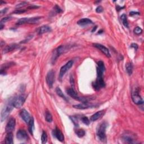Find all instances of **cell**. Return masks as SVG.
Returning a JSON list of instances; mask_svg holds the SVG:
<instances>
[{"instance_id": "6da1fadb", "label": "cell", "mask_w": 144, "mask_h": 144, "mask_svg": "<svg viewBox=\"0 0 144 144\" xmlns=\"http://www.w3.org/2000/svg\"><path fill=\"white\" fill-rule=\"evenodd\" d=\"M14 106L13 104H12L11 100H10L9 103L3 107L2 110L1 111V122H3V121H5L6 119H7V118L9 117L10 113L11 112L12 110L14 108Z\"/></svg>"}, {"instance_id": "7a4b0ae2", "label": "cell", "mask_w": 144, "mask_h": 144, "mask_svg": "<svg viewBox=\"0 0 144 144\" xmlns=\"http://www.w3.org/2000/svg\"><path fill=\"white\" fill-rule=\"evenodd\" d=\"M12 104L15 108L19 109L23 106L26 100V96L24 95H19L11 99Z\"/></svg>"}, {"instance_id": "3957f363", "label": "cell", "mask_w": 144, "mask_h": 144, "mask_svg": "<svg viewBox=\"0 0 144 144\" xmlns=\"http://www.w3.org/2000/svg\"><path fill=\"white\" fill-rule=\"evenodd\" d=\"M107 124L106 122H103L99 125L98 129L97 131V135L100 140L104 142L106 140V129Z\"/></svg>"}, {"instance_id": "277c9868", "label": "cell", "mask_w": 144, "mask_h": 144, "mask_svg": "<svg viewBox=\"0 0 144 144\" xmlns=\"http://www.w3.org/2000/svg\"><path fill=\"white\" fill-rule=\"evenodd\" d=\"M132 99L133 102L137 105H142L144 103L143 98L140 95L139 91L137 90L133 91L132 93Z\"/></svg>"}, {"instance_id": "5b68a950", "label": "cell", "mask_w": 144, "mask_h": 144, "mask_svg": "<svg viewBox=\"0 0 144 144\" xmlns=\"http://www.w3.org/2000/svg\"><path fill=\"white\" fill-rule=\"evenodd\" d=\"M73 65V61L70 60L67 63H66L65 65H64V66H62V67L61 68L59 74V77L60 79H62V77H64L65 74L72 67Z\"/></svg>"}, {"instance_id": "8992f818", "label": "cell", "mask_w": 144, "mask_h": 144, "mask_svg": "<svg viewBox=\"0 0 144 144\" xmlns=\"http://www.w3.org/2000/svg\"><path fill=\"white\" fill-rule=\"evenodd\" d=\"M55 72L53 70H50L46 76V83L50 88H51L53 86L55 81Z\"/></svg>"}, {"instance_id": "52a82bcc", "label": "cell", "mask_w": 144, "mask_h": 144, "mask_svg": "<svg viewBox=\"0 0 144 144\" xmlns=\"http://www.w3.org/2000/svg\"><path fill=\"white\" fill-rule=\"evenodd\" d=\"M16 124V121L15 119L14 118H11L10 119L9 121L8 122V123H7L6 126V131L7 133L9 132H12L14 128H15Z\"/></svg>"}, {"instance_id": "ba28073f", "label": "cell", "mask_w": 144, "mask_h": 144, "mask_svg": "<svg viewBox=\"0 0 144 144\" xmlns=\"http://www.w3.org/2000/svg\"><path fill=\"white\" fill-rule=\"evenodd\" d=\"M94 46L95 47H96L97 48H98L99 50L101 51L102 52L105 56H106L108 58L110 57V52H109V50H108V48H106L105 46L99 43H94Z\"/></svg>"}, {"instance_id": "9c48e42d", "label": "cell", "mask_w": 144, "mask_h": 144, "mask_svg": "<svg viewBox=\"0 0 144 144\" xmlns=\"http://www.w3.org/2000/svg\"><path fill=\"white\" fill-rule=\"evenodd\" d=\"M105 70L104 62L101 61H99L97 62V77H103V74Z\"/></svg>"}, {"instance_id": "30bf717a", "label": "cell", "mask_w": 144, "mask_h": 144, "mask_svg": "<svg viewBox=\"0 0 144 144\" xmlns=\"http://www.w3.org/2000/svg\"><path fill=\"white\" fill-rule=\"evenodd\" d=\"M17 137L19 140H25L28 139V134L24 129H19L17 133Z\"/></svg>"}, {"instance_id": "8fae6325", "label": "cell", "mask_w": 144, "mask_h": 144, "mask_svg": "<svg viewBox=\"0 0 144 144\" xmlns=\"http://www.w3.org/2000/svg\"><path fill=\"white\" fill-rule=\"evenodd\" d=\"M20 115L21 118L27 123H29L30 119L32 118L30 116L29 113L25 109H23V110H21V111L20 112Z\"/></svg>"}, {"instance_id": "7c38bea8", "label": "cell", "mask_w": 144, "mask_h": 144, "mask_svg": "<svg viewBox=\"0 0 144 144\" xmlns=\"http://www.w3.org/2000/svg\"><path fill=\"white\" fill-rule=\"evenodd\" d=\"M53 135L59 141L62 142L64 140V136L63 133L58 128H56V129L53 131Z\"/></svg>"}, {"instance_id": "4fadbf2b", "label": "cell", "mask_w": 144, "mask_h": 144, "mask_svg": "<svg viewBox=\"0 0 144 144\" xmlns=\"http://www.w3.org/2000/svg\"><path fill=\"white\" fill-rule=\"evenodd\" d=\"M94 106L95 105H93L92 104H89L88 103H82L81 104L74 105L73 107L77 109H87Z\"/></svg>"}, {"instance_id": "5bb4252c", "label": "cell", "mask_w": 144, "mask_h": 144, "mask_svg": "<svg viewBox=\"0 0 144 144\" xmlns=\"http://www.w3.org/2000/svg\"><path fill=\"white\" fill-rule=\"evenodd\" d=\"M105 111L104 110L97 111V112H96L95 114L92 115V116L91 117L90 121L92 122L96 121L97 120H98V119L101 118L105 114Z\"/></svg>"}, {"instance_id": "9a60e30c", "label": "cell", "mask_w": 144, "mask_h": 144, "mask_svg": "<svg viewBox=\"0 0 144 144\" xmlns=\"http://www.w3.org/2000/svg\"><path fill=\"white\" fill-rule=\"evenodd\" d=\"M20 47L19 45H18L17 44H11L10 45H7L4 48L3 50V54H6L8 52H11L12 51H14V50L17 49Z\"/></svg>"}, {"instance_id": "2e32d148", "label": "cell", "mask_w": 144, "mask_h": 144, "mask_svg": "<svg viewBox=\"0 0 144 144\" xmlns=\"http://www.w3.org/2000/svg\"><path fill=\"white\" fill-rule=\"evenodd\" d=\"M123 140L124 141L125 143L128 144H134L136 143V140H135L134 138L132 137V136H129V135H123L122 137Z\"/></svg>"}, {"instance_id": "e0dca14e", "label": "cell", "mask_w": 144, "mask_h": 144, "mask_svg": "<svg viewBox=\"0 0 144 144\" xmlns=\"http://www.w3.org/2000/svg\"><path fill=\"white\" fill-rule=\"evenodd\" d=\"M66 93H67V94L69 96L72 97L73 99H74L76 100H78L79 97H80L78 96V95H77L76 91H75L73 88H68V90H66Z\"/></svg>"}, {"instance_id": "ac0fdd59", "label": "cell", "mask_w": 144, "mask_h": 144, "mask_svg": "<svg viewBox=\"0 0 144 144\" xmlns=\"http://www.w3.org/2000/svg\"><path fill=\"white\" fill-rule=\"evenodd\" d=\"M77 24L81 26H86L88 25V24H93V22L92 20L88 19V18H83L79 20L77 22Z\"/></svg>"}, {"instance_id": "d6986e66", "label": "cell", "mask_w": 144, "mask_h": 144, "mask_svg": "<svg viewBox=\"0 0 144 144\" xmlns=\"http://www.w3.org/2000/svg\"><path fill=\"white\" fill-rule=\"evenodd\" d=\"M51 28L49 27V26L43 25V26H42L41 27H40L39 28V29H38V32L39 34H42L43 33L49 32L51 31Z\"/></svg>"}, {"instance_id": "ffe728a7", "label": "cell", "mask_w": 144, "mask_h": 144, "mask_svg": "<svg viewBox=\"0 0 144 144\" xmlns=\"http://www.w3.org/2000/svg\"><path fill=\"white\" fill-rule=\"evenodd\" d=\"M5 144H13V135L11 132L7 133L6 136L5 137Z\"/></svg>"}, {"instance_id": "44dd1931", "label": "cell", "mask_w": 144, "mask_h": 144, "mask_svg": "<svg viewBox=\"0 0 144 144\" xmlns=\"http://www.w3.org/2000/svg\"><path fill=\"white\" fill-rule=\"evenodd\" d=\"M29 124V127H28V129H29V131L31 135H33V132L34 130V119L33 118H32L31 119H30V122L28 123Z\"/></svg>"}, {"instance_id": "7402d4cb", "label": "cell", "mask_w": 144, "mask_h": 144, "mask_svg": "<svg viewBox=\"0 0 144 144\" xmlns=\"http://www.w3.org/2000/svg\"><path fill=\"white\" fill-rule=\"evenodd\" d=\"M125 70L128 75L131 76L133 72V65L131 62H127L125 65Z\"/></svg>"}, {"instance_id": "603a6c76", "label": "cell", "mask_w": 144, "mask_h": 144, "mask_svg": "<svg viewBox=\"0 0 144 144\" xmlns=\"http://www.w3.org/2000/svg\"><path fill=\"white\" fill-rule=\"evenodd\" d=\"M121 19L124 27L126 28H128V23L127 21L126 15H125V14H123V15H122L121 17Z\"/></svg>"}, {"instance_id": "cb8c5ba5", "label": "cell", "mask_w": 144, "mask_h": 144, "mask_svg": "<svg viewBox=\"0 0 144 144\" xmlns=\"http://www.w3.org/2000/svg\"><path fill=\"white\" fill-rule=\"evenodd\" d=\"M56 94H58V96H59L60 97H62V98L64 99L65 100H66V97L64 95L63 93H62V90H61L59 87H57V88H56Z\"/></svg>"}, {"instance_id": "d4e9b609", "label": "cell", "mask_w": 144, "mask_h": 144, "mask_svg": "<svg viewBox=\"0 0 144 144\" xmlns=\"http://www.w3.org/2000/svg\"><path fill=\"white\" fill-rule=\"evenodd\" d=\"M76 135H77V136L79 137H83L85 135V131L83 130V129H77L76 130Z\"/></svg>"}, {"instance_id": "484cf974", "label": "cell", "mask_w": 144, "mask_h": 144, "mask_svg": "<svg viewBox=\"0 0 144 144\" xmlns=\"http://www.w3.org/2000/svg\"><path fill=\"white\" fill-rule=\"evenodd\" d=\"M46 121L48 123H51L52 122V116L49 111H46L45 114Z\"/></svg>"}, {"instance_id": "4316f807", "label": "cell", "mask_w": 144, "mask_h": 144, "mask_svg": "<svg viewBox=\"0 0 144 144\" xmlns=\"http://www.w3.org/2000/svg\"><path fill=\"white\" fill-rule=\"evenodd\" d=\"M47 141V135L46 132L43 131L41 136V141L42 144H45Z\"/></svg>"}, {"instance_id": "83f0119b", "label": "cell", "mask_w": 144, "mask_h": 144, "mask_svg": "<svg viewBox=\"0 0 144 144\" xmlns=\"http://www.w3.org/2000/svg\"><path fill=\"white\" fill-rule=\"evenodd\" d=\"M27 18H23L21 19H20L17 23V25H21L24 24H27Z\"/></svg>"}, {"instance_id": "f1b7e54d", "label": "cell", "mask_w": 144, "mask_h": 144, "mask_svg": "<svg viewBox=\"0 0 144 144\" xmlns=\"http://www.w3.org/2000/svg\"><path fill=\"white\" fill-rule=\"evenodd\" d=\"M81 121L83 123L86 125H89L90 123V121L89 120V119L87 117H83L81 118Z\"/></svg>"}, {"instance_id": "f546056e", "label": "cell", "mask_w": 144, "mask_h": 144, "mask_svg": "<svg viewBox=\"0 0 144 144\" xmlns=\"http://www.w3.org/2000/svg\"><path fill=\"white\" fill-rule=\"evenodd\" d=\"M142 32H143V29H142L140 27H137L135 28L134 33L136 34H137V35H139V34H141Z\"/></svg>"}, {"instance_id": "4dcf8cb0", "label": "cell", "mask_w": 144, "mask_h": 144, "mask_svg": "<svg viewBox=\"0 0 144 144\" xmlns=\"http://www.w3.org/2000/svg\"><path fill=\"white\" fill-rule=\"evenodd\" d=\"M27 10H25V9H17L15 11H14L13 12V13L15 14H21L22 13H25Z\"/></svg>"}, {"instance_id": "1f68e13d", "label": "cell", "mask_w": 144, "mask_h": 144, "mask_svg": "<svg viewBox=\"0 0 144 144\" xmlns=\"http://www.w3.org/2000/svg\"><path fill=\"white\" fill-rule=\"evenodd\" d=\"M28 4L27 2H22L20 3L19 4H18V5L16 6V7L18 8V9H19L20 8H21V7H23L26 6Z\"/></svg>"}, {"instance_id": "d6a6232c", "label": "cell", "mask_w": 144, "mask_h": 144, "mask_svg": "<svg viewBox=\"0 0 144 144\" xmlns=\"http://www.w3.org/2000/svg\"><path fill=\"white\" fill-rule=\"evenodd\" d=\"M71 119H72V121L73 123L74 124V125H76V127H78V119H77V118L76 117H70Z\"/></svg>"}, {"instance_id": "836d02e7", "label": "cell", "mask_w": 144, "mask_h": 144, "mask_svg": "<svg viewBox=\"0 0 144 144\" xmlns=\"http://www.w3.org/2000/svg\"><path fill=\"white\" fill-rule=\"evenodd\" d=\"M11 19H12V17H7L3 18L1 20V24H3V23H6V21H9V20H11Z\"/></svg>"}, {"instance_id": "e575fe53", "label": "cell", "mask_w": 144, "mask_h": 144, "mask_svg": "<svg viewBox=\"0 0 144 144\" xmlns=\"http://www.w3.org/2000/svg\"><path fill=\"white\" fill-rule=\"evenodd\" d=\"M54 10L55 11L56 13H58V14H59L62 12V9H61L60 7L58 5H56L54 7Z\"/></svg>"}, {"instance_id": "d590c367", "label": "cell", "mask_w": 144, "mask_h": 144, "mask_svg": "<svg viewBox=\"0 0 144 144\" xmlns=\"http://www.w3.org/2000/svg\"><path fill=\"white\" fill-rule=\"evenodd\" d=\"M33 38V36H27V38H26L25 40H24V41H21V43H27V42H28L29 41H30V40L32 39V38Z\"/></svg>"}, {"instance_id": "8d00e7d4", "label": "cell", "mask_w": 144, "mask_h": 144, "mask_svg": "<svg viewBox=\"0 0 144 144\" xmlns=\"http://www.w3.org/2000/svg\"><path fill=\"white\" fill-rule=\"evenodd\" d=\"M103 10H104V9H103V7L102 6H99L97 7L96 9V11L97 13H102L103 11Z\"/></svg>"}, {"instance_id": "74e56055", "label": "cell", "mask_w": 144, "mask_h": 144, "mask_svg": "<svg viewBox=\"0 0 144 144\" xmlns=\"http://www.w3.org/2000/svg\"><path fill=\"white\" fill-rule=\"evenodd\" d=\"M39 7L37 6H36V5H30V6H29L28 7V9L29 10H32V9H37V8H38Z\"/></svg>"}, {"instance_id": "f35d334b", "label": "cell", "mask_w": 144, "mask_h": 144, "mask_svg": "<svg viewBox=\"0 0 144 144\" xmlns=\"http://www.w3.org/2000/svg\"><path fill=\"white\" fill-rule=\"evenodd\" d=\"M139 13H138V12H135V11H131L130 12V13H129V15L130 16H133V15H140Z\"/></svg>"}, {"instance_id": "ab89813d", "label": "cell", "mask_w": 144, "mask_h": 144, "mask_svg": "<svg viewBox=\"0 0 144 144\" xmlns=\"http://www.w3.org/2000/svg\"><path fill=\"white\" fill-rule=\"evenodd\" d=\"M7 11V8H5V9H3V10H1V14H0L1 17V16H2L4 14H5L6 13Z\"/></svg>"}, {"instance_id": "60d3db41", "label": "cell", "mask_w": 144, "mask_h": 144, "mask_svg": "<svg viewBox=\"0 0 144 144\" xmlns=\"http://www.w3.org/2000/svg\"><path fill=\"white\" fill-rule=\"evenodd\" d=\"M131 47L133 48L135 50H137V48H138V45L136 43H132L131 45Z\"/></svg>"}, {"instance_id": "b9f144b4", "label": "cell", "mask_w": 144, "mask_h": 144, "mask_svg": "<svg viewBox=\"0 0 144 144\" xmlns=\"http://www.w3.org/2000/svg\"><path fill=\"white\" fill-rule=\"evenodd\" d=\"M70 83H71V84H72V86H74V79H73V77L72 76L70 77Z\"/></svg>"}, {"instance_id": "7bdbcfd3", "label": "cell", "mask_w": 144, "mask_h": 144, "mask_svg": "<svg viewBox=\"0 0 144 144\" xmlns=\"http://www.w3.org/2000/svg\"><path fill=\"white\" fill-rule=\"evenodd\" d=\"M96 29H97V27L96 26V27H95L94 28H93V29L92 30V32H94V31H95Z\"/></svg>"}]
</instances>
